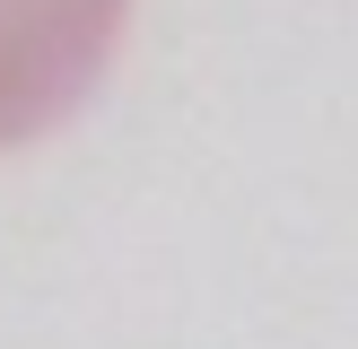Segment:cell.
Returning <instances> with one entry per match:
<instances>
[{"label": "cell", "mask_w": 358, "mask_h": 349, "mask_svg": "<svg viewBox=\"0 0 358 349\" xmlns=\"http://www.w3.org/2000/svg\"><path fill=\"white\" fill-rule=\"evenodd\" d=\"M131 0H0V149H27L87 105Z\"/></svg>", "instance_id": "1"}]
</instances>
